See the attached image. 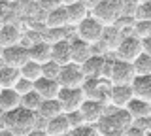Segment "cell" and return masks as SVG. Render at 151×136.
<instances>
[{"instance_id": "ba28073f", "label": "cell", "mask_w": 151, "mask_h": 136, "mask_svg": "<svg viewBox=\"0 0 151 136\" xmlns=\"http://www.w3.org/2000/svg\"><path fill=\"white\" fill-rule=\"evenodd\" d=\"M57 98L60 100L64 112H74V110H79V106L83 104V100L87 96H85L81 87H60V93Z\"/></svg>"}, {"instance_id": "f35d334b", "label": "cell", "mask_w": 151, "mask_h": 136, "mask_svg": "<svg viewBox=\"0 0 151 136\" xmlns=\"http://www.w3.org/2000/svg\"><path fill=\"white\" fill-rule=\"evenodd\" d=\"M6 13H8V2L6 0H0V23H4Z\"/></svg>"}, {"instance_id": "83f0119b", "label": "cell", "mask_w": 151, "mask_h": 136, "mask_svg": "<svg viewBox=\"0 0 151 136\" xmlns=\"http://www.w3.org/2000/svg\"><path fill=\"white\" fill-rule=\"evenodd\" d=\"M42 102H44V96H42L36 89H32V91H28V93H25V95L21 96V106L28 108V110H34V112L40 110Z\"/></svg>"}, {"instance_id": "484cf974", "label": "cell", "mask_w": 151, "mask_h": 136, "mask_svg": "<svg viewBox=\"0 0 151 136\" xmlns=\"http://www.w3.org/2000/svg\"><path fill=\"white\" fill-rule=\"evenodd\" d=\"M19 78H21V68L9 66V64L0 66V85L2 87H15Z\"/></svg>"}, {"instance_id": "1f68e13d", "label": "cell", "mask_w": 151, "mask_h": 136, "mask_svg": "<svg viewBox=\"0 0 151 136\" xmlns=\"http://www.w3.org/2000/svg\"><path fill=\"white\" fill-rule=\"evenodd\" d=\"M60 64L57 63V60H47V63H44V76L47 78H55V79H59V74H60Z\"/></svg>"}, {"instance_id": "ffe728a7", "label": "cell", "mask_w": 151, "mask_h": 136, "mask_svg": "<svg viewBox=\"0 0 151 136\" xmlns=\"http://www.w3.org/2000/svg\"><path fill=\"white\" fill-rule=\"evenodd\" d=\"M28 53H30V59L32 60H38V63H47L51 60V42L47 40H40V42H34V44L28 47Z\"/></svg>"}, {"instance_id": "7c38bea8", "label": "cell", "mask_w": 151, "mask_h": 136, "mask_svg": "<svg viewBox=\"0 0 151 136\" xmlns=\"http://www.w3.org/2000/svg\"><path fill=\"white\" fill-rule=\"evenodd\" d=\"M44 130H45L47 136H64V134H70L72 127H70V123H68L66 112L60 114V115H55V117H51V119H47Z\"/></svg>"}, {"instance_id": "cb8c5ba5", "label": "cell", "mask_w": 151, "mask_h": 136, "mask_svg": "<svg viewBox=\"0 0 151 136\" xmlns=\"http://www.w3.org/2000/svg\"><path fill=\"white\" fill-rule=\"evenodd\" d=\"M127 112L132 115V119H140V117L151 115V102L149 100H144V98L134 96L129 104H127Z\"/></svg>"}, {"instance_id": "7402d4cb", "label": "cell", "mask_w": 151, "mask_h": 136, "mask_svg": "<svg viewBox=\"0 0 151 136\" xmlns=\"http://www.w3.org/2000/svg\"><path fill=\"white\" fill-rule=\"evenodd\" d=\"M132 91H134V96L144 98V100L151 102V74H145V76H136L134 81L130 83Z\"/></svg>"}, {"instance_id": "ab89813d", "label": "cell", "mask_w": 151, "mask_h": 136, "mask_svg": "<svg viewBox=\"0 0 151 136\" xmlns=\"http://www.w3.org/2000/svg\"><path fill=\"white\" fill-rule=\"evenodd\" d=\"M144 51L151 55V36L149 38H144Z\"/></svg>"}, {"instance_id": "4dcf8cb0", "label": "cell", "mask_w": 151, "mask_h": 136, "mask_svg": "<svg viewBox=\"0 0 151 136\" xmlns=\"http://www.w3.org/2000/svg\"><path fill=\"white\" fill-rule=\"evenodd\" d=\"M134 32L140 36L142 40L149 38V36H151V19H140V21H136Z\"/></svg>"}, {"instance_id": "4316f807", "label": "cell", "mask_w": 151, "mask_h": 136, "mask_svg": "<svg viewBox=\"0 0 151 136\" xmlns=\"http://www.w3.org/2000/svg\"><path fill=\"white\" fill-rule=\"evenodd\" d=\"M21 76H25L28 79H32V81H36V79H40L42 76H44V64L38 63V60L28 59L27 63L21 66Z\"/></svg>"}, {"instance_id": "52a82bcc", "label": "cell", "mask_w": 151, "mask_h": 136, "mask_svg": "<svg viewBox=\"0 0 151 136\" xmlns=\"http://www.w3.org/2000/svg\"><path fill=\"white\" fill-rule=\"evenodd\" d=\"M85 79H87L85 72H83L81 64H78V63H68L60 68L59 81L63 87H81Z\"/></svg>"}, {"instance_id": "d6a6232c", "label": "cell", "mask_w": 151, "mask_h": 136, "mask_svg": "<svg viewBox=\"0 0 151 136\" xmlns=\"http://www.w3.org/2000/svg\"><path fill=\"white\" fill-rule=\"evenodd\" d=\"M121 15H134L140 6V0H119Z\"/></svg>"}, {"instance_id": "b9f144b4", "label": "cell", "mask_w": 151, "mask_h": 136, "mask_svg": "<svg viewBox=\"0 0 151 136\" xmlns=\"http://www.w3.org/2000/svg\"><path fill=\"white\" fill-rule=\"evenodd\" d=\"M4 117H6V112L2 110V106H0V125L4 127Z\"/></svg>"}, {"instance_id": "e575fe53", "label": "cell", "mask_w": 151, "mask_h": 136, "mask_svg": "<svg viewBox=\"0 0 151 136\" xmlns=\"http://www.w3.org/2000/svg\"><path fill=\"white\" fill-rule=\"evenodd\" d=\"M134 17H136V21L151 19V0H147V2H140V6H138V10H136Z\"/></svg>"}, {"instance_id": "277c9868", "label": "cell", "mask_w": 151, "mask_h": 136, "mask_svg": "<svg viewBox=\"0 0 151 136\" xmlns=\"http://www.w3.org/2000/svg\"><path fill=\"white\" fill-rule=\"evenodd\" d=\"M104 23L94 15H87L85 19L78 25V36L89 44H98L102 38V32H104Z\"/></svg>"}, {"instance_id": "f546056e", "label": "cell", "mask_w": 151, "mask_h": 136, "mask_svg": "<svg viewBox=\"0 0 151 136\" xmlns=\"http://www.w3.org/2000/svg\"><path fill=\"white\" fill-rule=\"evenodd\" d=\"M70 134L74 136H98V127L96 125H91V123H83L79 127H76V129L70 130Z\"/></svg>"}, {"instance_id": "d6986e66", "label": "cell", "mask_w": 151, "mask_h": 136, "mask_svg": "<svg viewBox=\"0 0 151 136\" xmlns=\"http://www.w3.org/2000/svg\"><path fill=\"white\" fill-rule=\"evenodd\" d=\"M70 25V17H68V10L66 6L55 8V10L47 12V17H45V27L49 29H55V27H68Z\"/></svg>"}, {"instance_id": "3957f363", "label": "cell", "mask_w": 151, "mask_h": 136, "mask_svg": "<svg viewBox=\"0 0 151 136\" xmlns=\"http://www.w3.org/2000/svg\"><path fill=\"white\" fill-rule=\"evenodd\" d=\"M113 53H115V59L134 63L136 57H138L140 53H144V40H142L136 32H134V34H127L125 38L121 40V44L117 45V49L113 51Z\"/></svg>"}, {"instance_id": "7dc6e473", "label": "cell", "mask_w": 151, "mask_h": 136, "mask_svg": "<svg viewBox=\"0 0 151 136\" xmlns=\"http://www.w3.org/2000/svg\"><path fill=\"white\" fill-rule=\"evenodd\" d=\"M6 2H8V0H6Z\"/></svg>"}, {"instance_id": "d4e9b609", "label": "cell", "mask_w": 151, "mask_h": 136, "mask_svg": "<svg viewBox=\"0 0 151 136\" xmlns=\"http://www.w3.org/2000/svg\"><path fill=\"white\" fill-rule=\"evenodd\" d=\"M66 10H68V17H70V25L78 27L79 23H81L85 17L89 15V8L85 6L81 0H78V2H72V4H66Z\"/></svg>"}, {"instance_id": "836d02e7", "label": "cell", "mask_w": 151, "mask_h": 136, "mask_svg": "<svg viewBox=\"0 0 151 136\" xmlns=\"http://www.w3.org/2000/svg\"><path fill=\"white\" fill-rule=\"evenodd\" d=\"M66 27H55V29H49L47 27V34H45V38L47 42H59V40H66Z\"/></svg>"}, {"instance_id": "30bf717a", "label": "cell", "mask_w": 151, "mask_h": 136, "mask_svg": "<svg viewBox=\"0 0 151 136\" xmlns=\"http://www.w3.org/2000/svg\"><path fill=\"white\" fill-rule=\"evenodd\" d=\"M28 59H30L28 47H25V45H21V44H15V45H9V47H4V53H2L4 64H9V66L21 68Z\"/></svg>"}, {"instance_id": "60d3db41", "label": "cell", "mask_w": 151, "mask_h": 136, "mask_svg": "<svg viewBox=\"0 0 151 136\" xmlns=\"http://www.w3.org/2000/svg\"><path fill=\"white\" fill-rule=\"evenodd\" d=\"M81 2H83V4H85V6H87V8H89V10H91V12H93V8H94V6H96V4H98V2H100V0H81Z\"/></svg>"}, {"instance_id": "f1b7e54d", "label": "cell", "mask_w": 151, "mask_h": 136, "mask_svg": "<svg viewBox=\"0 0 151 136\" xmlns=\"http://www.w3.org/2000/svg\"><path fill=\"white\" fill-rule=\"evenodd\" d=\"M132 64H134L136 76H145V74H151V55L145 53V51H144V53H140Z\"/></svg>"}, {"instance_id": "6da1fadb", "label": "cell", "mask_w": 151, "mask_h": 136, "mask_svg": "<svg viewBox=\"0 0 151 136\" xmlns=\"http://www.w3.org/2000/svg\"><path fill=\"white\" fill-rule=\"evenodd\" d=\"M38 112L28 110L25 106H17L15 110L6 112L4 117V127L13 136H28L38 127Z\"/></svg>"}, {"instance_id": "44dd1931", "label": "cell", "mask_w": 151, "mask_h": 136, "mask_svg": "<svg viewBox=\"0 0 151 136\" xmlns=\"http://www.w3.org/2000/svg\"><path fill=\"white\" fill-rule=\"evenodd\" d=\"M104 63H106V57L91 55V57L81 64V68H83V72H85V78H102Z\"/></svg>"}, {"instance_id": "8992f818", "label": "cell", "mask_w": 151, "mask_h": 136, "mask_svg": "<svg viewBox=\"0 0 151 136\" xmlns=\"http://www.w3.org/2000/svg\"><path fill=\"white\" fill-rule=\"evenodd\" d=\"M93 15L98 17L104 25H113L117 21V17L121 15L119 0H100L93 8Z\"/></svg>"}, {"instance_id": "74e56055", "label": "cell", "mask_w": 151, "mask_h": 136, "mask_svg": "<svg viewBox=\"0 0 151 136\" xmlns=\"http://www.w3.org/2000/svg\"><path fill=\"white\" fill-rule=\"evenodd\" d=\"M38 6L44 12H51V10H55V8L63 6V0H38Z\"/></svg>"}, {"instance_id": "d590c367", "label": "cell", "mask_w": 151, "mask_h": 136, "mask_svg": "<svg viewBox=\"0 0 151 136\" xmlns=\"http://www.w3.org/2000/svg\"><path fill=\"white\" fill-rule=\"evenodd\" d=\"M15 89L21 93V96H23L25 93H28V91H32V89H34V81H32V79H28V78H25V76H21V78L17 79V83H15Z\"/></svg>"}, {"instance_id": "2e32d148", "label": "cell", "mask_w": 151, "mask_h": 136, "mask_svg": "<svg viewBox=\"0 0 151 136\" xmlns=\"http://www.w3.org/2000/svg\"><path fill=\"white\" fill-rule=\"evenodd\" d=\"M123 38H125V34L121 32V29H117L115 25H106L104 27V32H102V38H100L98 44H102L108 51H115Z\"/></svg>"}, {"instance_id": "f6af8a7d", "label": "cell", "mask_w": 151, "mask_h": 136, "mask_svg": "<svg viewBox=\"0 0 151 136\" xmlns=\"http://www.w3.org/2000/svg\"><path fill=\"white\" fill-rule=\"evenodd\" d=\"M140 2H147V0H140Z\"/></svg>"}, {"instance_id": "e0dca14e", "label": "cell", "mask_w": 151, "mask_h": 136, "mask_svg": "<svg viewBox=\"0 0 151 136\" xmlns=\"http://www.w3.org/2000/svg\"><path fill=\"white\" fill-rule=\"evenodd\" d=\"M70 45H72V63H78V64H83L85 60L93 55V44H89V42L81 40L78 36L76 40L70 42Z\"/></svg>"}, {"instance_id": "9c48e42d", "label": "cell", "mask_w": 151, "mask_h": 136, "mask_svg": "<svg viewBox=\"0 0 151 136\" xmlns=\"http://www.w3.org/2000/svg\"><path fill=\"white\" fill-rule=\"evenodd\" d=\"M79 112L85 117V123L96 125L102 119V115L106 114V108H104V102L98 98H85L83 104L79 106Z\"/></svg>"}, {"instance_id": "4fadbf2b", "label": "cell", "mask_w": 151, "mask_h": 136, "mask_svg": "<svg viewBox=\"0 0 151 136\" xmlns=\"http://www.w3.org/2000/svg\"><path fill=\"white\" fill-rule=\"evenodd\" d=\"M60 81L55 78H47V76H42L40 79L34 81V89L40 93L44 98H57L60 93Z\"/></svg>"}, {"instance_id": "603a6c76", "label": "cell", "mask_w": 151, "mask_h": 136, "mask_svg": "<svg viewBox=\"0 0 151 136\" xmlns=\"http://www.w3.org/2000/svg\"><path fill=\"white\" fill-rule=\"evenodd\" d=\"M60 114H64V108H63L59 98H44L40 110H38V115L45 121L51 119V117H55V115H60Z\"/></svg>"}, {"instance_id": "ee69618b", "label": "cell", "mask_w": 151, "mask_h": 136, "mask_svg": "<svg viewBox=\"0 0 151 136\" xmlns=\"http://www.w3.org/2000/svg\"><path fill=\"white\" fill-rule=\"evenodd\" d=\"M2 53H4V45L0 44V59H2Z\"/></svg>"}, {"instance_id": "bcb514c9", "label": "cell", "mask_w": 151, "mask_h": 136, "mask_svg": "<svg viewBox=\"0 0 151 136\" xmlns=\"http://www.w3.org/2000/svg\"><path fill=\"white\" fill-rule=\"evenodd\" d=\"M0 91H2V85H0Z\"/></svg>"}, {"instance_id": "5b68a950", "label": "cell", "mask_w": 151, "mask_h": 136, "mask_svg": "<svg viewBox=\"0 0 151 136\" xmlns=\"http://www.w3.org/2000/svg\"><path fill=\"white\" fill-rule=\"evenodd\" d=\"M136 78V70L134 64L129 63V60H121L115 59L113 60V66H111V76L110 81L115 83V85H130Z\"/></svg>"}, {"instance_id": "8fae6325", "label": "cell", "mask_w": 151, "mask_h": 136, "mask_svg": "<svg viewBox=\"0 0 151 136\" xmlns=\"http://www.w3.org/2000/svg\"><path fill=\"white\" fill-rule=\"evenodd\" d=\"M134 98L132 85H115L111 83L110 87V102L115 108H127V104Z\"/></svg>"}, {"instance_id": "7a4b0ae2", "label": "cell", "mask_w": 151, "mask_h": 136, "mask_svg": "<svg viewBox=\"0 0 151 136\" xmlns=\"http://www.w3.org/2000/svg\"><path fill=\"white\" fill-rule=\"evenodd\" d=\"M132 115L127 112V108H117V112L113 114H104L102 119L96 123L98 132L106 134V136H117V134H125L127 129L132 125Z\"/></svg>"}, {"instance_id": "5bb4252c", "label": "cell", "mask_w": 151, "mask_h": 136, "mask_svg": "<svg viewBox=\"0 0 151 136\" xmlns=\"http://www.w3.org/2000/svg\"><path fill=\"white\" fill-rule=\"evenodd\" d=\"M51 59L57 60L60 66L72 63V45L68 40H59L51 44Z\"/></svg>"}, {"instance_id": "9a60e30c", "label": "cell", "mask_w": 151, "mask_h": 136, "mask_svg": "<svg viewBox=\"0 0 151 136\" xmlns=\"http://www.w3.org/2000/svg\"><path fill=\"white\" fill-rule=\"evenodd\" d=\"M21 40H23L21 29H19L15 23H4V25L0 27V44H2L4 47L21 44Z\"/></svg>"}, {"instance_id": "8d00e7d4", "label": "cell", "mask_w": 151, "mask_h": 136, "mask_svg": "<svg viewBox=\"0 0 151 136\" xmlns=\"http://www.w3.org/2000/svg\"><path fill=\"white\" fill-rule=\"evenodd\" d=\"M66 117H68V123L72 129H76V127H79V125H83L85 123V117L83 114L79 110H74V112H66Z\"/></svg>"}, {"instance_id": "7bdbcfd3", "label": "cell", "mask_w": 151, "mask_h": 136, "mask_svg": "<svg viewBox=\"0 0 151 136\" xmlns=\"http://www.w3.org/2000/svg\"><path fill=\"white\" fill-rule=\"evenodd\" d=\"M72 2H78V0H63V4L66 6V4H72Z\"/></svg>"}, {"instance_id": "ac0fdd59", "label": "cell", "mask_w": 151, "mask_h": 136, "mask_svg": "<svg viewBox=\"0 0 151 136\" xmlns=\"http://www.w3.org/2000/svg\"><path fill=\"white\" fill-rule=\"evenodd\" d=\"M0 106L4 112L15 110L17 106H21V93L15 87H2L0 91Z\"/></svg>"}]
</instances>
